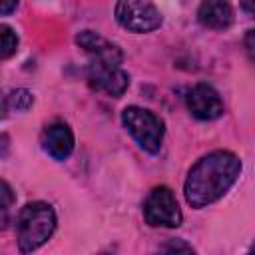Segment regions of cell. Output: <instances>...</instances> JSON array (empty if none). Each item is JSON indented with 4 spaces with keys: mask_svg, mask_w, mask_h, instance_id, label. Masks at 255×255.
<instances>
[{
    "mask_svg": "<svg viewBox=\"0 0 255 255\" xmlns=\"http://www.w3.org/2000/svg\"><path fill=\"white\" fill-rule=\"evenodd\" d=\"M241 173V161L235 153L217 149L201 159L189 169L183 193L191 207H205L221 199L229 187L237 181Z\"/></svg>",
    "mask_w": 255,
    "mask_h": 255,
    "instance_id": "obj_1",
    "label": "cell"
},
{
    "mask_svg": "<svg viewBox=\"0 0 255 255\" xmlns=\"http://www.w3.org/2000/svg\"><path fill=\"white\" fill-rule=\"evenodd\" d=\"M56 229V213L44 201H30L26 203L16 221L18 233V247L24 255H30L38 247H42Z\"/></svg>",
    "mask_w": 255,
    "mask_h": 255,
    "instance_id": "obj_2",
    "label": "cell"
},
{
    "mask_svg": "<svg viewBox=\"0 0 255 255\" xmlns=\"http://www.w3.org/2000/svg\"><path fill=\"white\" fill-rule=\"evenodd\" d=\"M122 124L131 137L149 153H157L163 139V122L149 110L128 106L122 112Z\"/></svg>",
    "mask_w": 255,
    "mask_h": 255,
    "instance_id": "obj_3",
    "label": "cell"
},
{
    "mask_svg": "<svg viewBox=\"0 0 255 255\" xmlns=\"http://www.w3.org/2000/svg\"><path fill=\"white\" fill-rule=\"evenodd\" d=\"M143 219L151 227H179L181 209L173 191L165 185H157L149 191L143 201Z\"/></svg>",
    "mask_w": 255,
    "mask_h": 255,
    "instance_id": "obj_4",
    "label": "cell"
},
{
    "mask_svg": "<svg viewBox=\"0 0 255 255\" xmlns=\"http://www.w3.org/2000/svg\"><path fill=\"white\" fill-rule=\"evenodd\" d=\"M116 20L129 32H151L161 26V12L151 2H118Z\"/></svg>",
    "mask_w": 255,
    "mask_h": 255,
    "instance_id": "obj_5",
    "label": "cell"
},
{
    "mask_svg": "<svg viewBox=\"0 0 255 255\" xmlns=\"http://www.w3.org/2000/svg\"><path fill=\"white\" fill-rule=\"evenodd\" d=\"M76 44L90 54L92 58V64H102V66H112V68H120L122 60H124V54L122 50L110 42L108 38L100 36L98 32L94 30H82L78 36H76Z\"/></svg>",
    "mask_w": 255,
    "mask_h": 255,
    "instance_id": "obj_6",
    "label": "cell"
},
{
    "mask_svg": "<svg viewBox=\"0 0 255 255\" xmlns=\"http://www.w3.org/2000/svg\"><path fill=\"white\" fill-rule=\"evenodd\" d=\"M88 84L92 90L102 92L110 98H120L129 86V76L122 68H112V66H102V64H92L88 68Z\"/></svg>",
    "mask_w": 255,
    "mask_h": 255,
    "instance_id": "obj_7",
    "label": "cell"
},
{
    "mask_svg": "<svg viewBox=\"0 0 255 255\" xmlns=\"http://www.w3.org/2000/svg\"><path fill=\"white\" fill-rule=\"evenodd\" d=\"M185 102H187V110L191 112V116L203 122L217 120L223 114V102L219 94L215 92V88H211L209 84H195L187 92Z\"/></svg>",
    "mask_w": 255,
    "mask_h": 255,
    "instance_id": "obj_8",
    "label": "cell"
},
{
    "mask_svg": "<svg viewBox=\"0 0 255 255\" xmlns=\"http://www.w3.org/2000/svg\"><path fill=\"white\" fill-rule=\"evenodd\" d=\"M40 143H42L44 151L50 157H54L58 161H64L74 151V133L66 124L56 122V124H50V126L44 128Z\"/></svg>",
    "mask_w": 255,
    "mask_h": 255,
    "instance_id": "obj_9",
    "label": "cell"
},
{
    "mask_svg": "<svg viewBox=\"0 0 255 255\" xmlns=\"http://www.w3.org/2000/svg\"><path fill=\"white\" fill-rule=\"evenodd\" d=\"M197 20L201 26L211 30H227L233 24V10L227 2H203L197 10Z\"/></svg>",
    "mask_w": 255,
    "mask_h": 255,
    "instance_id": "obj_10",
    "label": "cell"
},
{
    "mask_svg": "<svg viewBox=\"0 0 255 255\" xmlns=\"http://www.w3.org/2000/svg\"><path fill=\"white\" fill-rule=\"evenodd\" d=\"M16 50H18V36H16V32L10 26L0 24V60L10 58L12 54H16Z\"/></svg>",
    "mask_w": 255,
    "mask_h": 255,
    "instance_id": "obj_11",
    "label": "cell"
},
{
    "mask_svg": "<svg viewBox=\"0 0 255 255\" xmlns=\"http://www.w3.org/2000/svg\"><path fill=\"white\" fill-rule=\"evenodd\" d=\"M151 255H195L193 247L183 239H167Z\"/></svg>",
    "mask_w": 255,
    "mask_h": 255,
    "instance_id": "obj_12",
    "label": "cell"
},
{
    "mask_svg": "<svg viewBox=\"0 0 255 255\" xmlns=\"http://www.w3.org/2000/svg\"><path fill=\"white\" fill-rule=\"evenodd\" d=\"M6 104H8V110L26 112V110L32 108L34 96H32V92H28V90H24V88H18V90L10 92V96L6 98Z\"/></svg>",
    "mask_w": 255,
    "mask_h": 255,
    "instance_id": "obj_13",
    "label": "cell"
},
{
    "mask_svg": "<svg viewBox=\"0 0 255 255\" xmlns=\"http://www.w3.org/2000/svg\"><path fill=\"white\" fill-rule=\"evenodd\" d=\"M14 201H16V197H14L12 187H10L6 181H2V179H0V207L10 209V207L14 205Z\"/></svg>",
    "mask_w": 255,
    "mask_h": 255,
    "instance_id": "obj_14",
    "label": "cell"
},
{
    "mask_svg": "<svg viewBox=\"0 0 255 255\" xmlns=\"http://www.w3.org/2000/svg\"><path fill=\"white\" fill-rule=\"evenodd\" d=\"M18 8V2H0V14H12Z\"/></svg>",
    "mask_w": 255,
    "mask_h": 255,
    "instance_id": "obj_15",
    "label": "cell"
},
{
    "mask_svg": "<svg viewBox=\"0 0 255 255\" xmlns=\"http://www.w3.org/2000/svg\"><path fill=\"white\" fill-rule=\"evenodd\" d=\"M10 223V215H8V209L0 207V229H6Z\"/></svg>",
    "mask_w": 255,
    "mask_h": 255,
    "instance_id": "obj_16",
    "label": "cell"
},
{
    "mask_svg": "<svg viewBox=\"0 0 255 255\" xmlns=\"http://www.w3.org/2000/svg\"><path fill=\"white\" fill-rule=\"evenodd\" d=\"M6 112H8V104H6V98L0 94V120L6 116Z\"/></svg>",
    "mask_w": 255,
    "mask_h": 255,
    "instance_id": "obj_17",
    "label": "cell"
},
{
    "mask_svg": "<svg viewBox=\"0 0 255 255\" xmlns=\"http://www.w3.org/2000/svg\"><path fill=\"white\" fill-rule=\"evenodd\" d=\"M251 38H253V30H249V34H247V52H249V56L253 54V44H251Z\"/></svg>",
    "mask_w": 255,
    "mask_h": 255,
    "instance_id": "obj_18",
    "label": "cell"
},
{
    "mask_svg": "<svg viewBox=\"0 0 255 255\" xmlns=\"http://www.w3.org/2000/svg\"><path fill=\"white\" fill-rule=\"evenodd\" d=\"M249 255H251V253H249Z\"/></svg>",
    "mask_w": 255,
    "mask_h": 255,
    "instance_id": "obj_19",
    "label": "cell"
}]
</instances>
